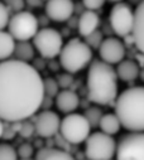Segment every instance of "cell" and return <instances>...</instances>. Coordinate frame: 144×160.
<instances>
[{"label":"cell","instance_id":"obj_36","mask_svg":"<svg viewBox=\"0 0 144 160\" xmlns=\"http://www.w3.org/2000/svg\"><path fill=\"white\" fill-rule=\"evenodd\" d=\"M139 77H140V79H141V81L144 82V68H143V69L139 72Z\"/></svg>","mask_w":144,"mask_h":160},{"label":"cell","instance_id":"obj_31","mask_svg":"<svg viewBox=\"0 0 144 160\" xmlns=\"http://www.w3.org/2000/svg\"><path fill=\"white\" fill-rule=\"evenodd\" d=\"M105 2L106 0H82V4L89 10H97L105 4Z\"/></svg>","mask_w":144,"mask_h":160},{"label":"cell","instance_id":"obj_27","mask_svg":"<svg viewBox=\"0 0 144 160\" xmlns=\"http://www.w3.org/2000/svg\"><path fill=\"white\" fill-rule=\"evenodd\" d=\"M10 19V10L5 5V3L0 2V30H4L8 27Z\"/></svg>","mask_w":144,"mask_h":160},{"label":"cell","instance_id":"obj_16","mask_svg":"<svg viewBox=\"0 0 144 160\" xmlns=\"http://www.w3.org/2000/svg\"><path fill=\"white\" fill-rule=\"evenodd\" d=\"M100 24V18L95 13V10H85L80 14L77 20V30L81 37H86L95 32Z\"/></svg>","mask_w":144,"mask_h":160},{"label":"cell","instance_id":"obj_9","mask_svg":"<svg viewBox=\"0 0 144 160\" xmlns=\"http://www.w3.org/2000/svg\"><path fill=\"white\" fill-rule=\"evenodd\" d=\"M118 160H144V131H130L116 144Z\"/></svg>","mask_w":144,"mask_h":160},{"label":"cell","instance_id":"obj_32","mask_svg":"<svg viewBox=\"0 0 144 160\" xmlns=\"http://www.w3.org/2000/svg\"><path fill=\"white\" fill-rule=\"evenodd\" d=\"M9 124H10V125H8V126H5V124H4V131H3V136H2V138L5 139V140L13 139V138L15 136V134H18V131H17L14 124L10 122V121H9Z\"/></svg>","mask_w":144,"mask_h":160},{"label":"cell","instance_id":"obj_11","mask_svg":"<svg viewBox=\"0 0 144 160\" xmlns=\"http://www.w3.org/2000/svg\"><path fill=\"white\" fill-rule=\"evenodd\" d=\"M59 126H61V118L58 113L51 110H44L35 116L34 120L35 134L41 138L51 139L56 136V134L59 132Z\"/></svg>","mask_w":144,"mask_h":160},{"label":"cell","instance_id":"obj_29","mask_svg":"<svg viewBox=\"0 0 144 160\" xmlns=\"http://www.w3.org/2000/svg\"><path fill=\"white\" fill-rule=\"evenodd\" d=\"M56 79H57V82H58L59 87L63 88V90H64V88H68V87L72 85V82H74V77H72V74H71L69 72L58 74Z\"/></svg>","mask_w":144,"mask_h":160},{"label":"cell","instance_id":"obj_1","mask_svg":"<svg viewBox=\"0 0 144 160\" xmlns=\"http://www.w3.org/2000/svg\"><path fill=\"white\" fill-rule=\"evenodd\" d=\"M44 98L43 79L28 62H0V118L22 121L37 113Z\"/></svg>","mask_w":144,"mask_h":160},{"label":"cell","instance_id":"obj_13","mask_svg":"<svg viewBox=\"0 0 144 160\" xmlns=\"http://www.w3.org/2000/svg\"><path fill=\"white\" fill-rule=\"evenodd\" d=\"M75 13V3L72 0H47L46 15L53 22H67Z\"/></svg>","mask_w":144,"mask_h":160},{"label":"cell","instance_id":"obj_5","mask_svg":"<svg viewBox=\"0 0 144 160\" xmlns=\"http://www.w3.org/2000/svg\"><path fill=\"white\" fill-rule=\"evenodd\" d=\"M116 154V141L113 135L96 131L86 139L85 156L89 160H111Z\"/></svg>","mask_w":144,"mask_h":160},{"label":"cell","instance_id":"obj_30","mask_svg":"<svg viewBox=\"0 0 144 160\" xmlns=\"http://www.w3.org/2000/svg\"><path fill=\"white\" fill-rule=\"evenodd\" d=\"M4 3L9 8V10L14 13L23 10L25 7V0H4Z\"/></svg>","mask_w":144,"mask_h":160},{"label":"cell","instance_id":"obj_15","mask_svg":"<svg viewBox=\"0 0 144 160\" xmlns=\"http://www.w3.org/2000/svg\"><path fill=\"white\" fill-rule=\"evenodd\" d=\"M80 105V98L76 92L64 88L56 96V106L63 113L74 112Z\"/></svg>","mask_w":144,"mask_h":160},{"label":"cell","instance_id":"obj_10","mask_svg":"<svg viewBox=\"0 0 144 160\" xmlns=\"http://www.w3.org/2000/svg\"><path fill=\"white\" fill-rule=\"evenodd\" d=\"M109 24L111 30L119 37H126L133 33L134 27V12L126 3L118 2L110 10Z\"/></svg>","mask_w":144,"mask_h":160},{"label":"cell","instance_id":"obj_25","mask_svg":"<svg viewBox=\"0 0 144 160\" xmlns=\"http://www.w3.org/2000/svg\"><path fill=\"white\" fill-rule=\"evenodd\" d=\"M18 152L9 144H0V160H17Z\"/></svg>","mask_w":144,"mask_h":160},{"label":"cell","instance_id":"obj_17","mask_svg":"<svg viewBox=\"0 0 144 160\" xmlns=\"http://www.w3.org/2000/svg\"><path fill=\"white\" fill-rule=\"evenodd\" d=\"M139 66L136 64V62L131 61V59H123L121 62L118 63V68H116V74L118 78H120L124 82H131L134 79H136L139 77Z\"/></svg>","mask_w":144,"mask_h":160},{"label":"cell","instance_id":"obj_33","mask_svg":"<svg viewBox=\"0 0 144 160\" xmlns=\"http://www.w3.org/2000/svg\"><path fill=\"white\" fill-rule=\"evenodd\" d=\"M25 3L32 8H39L43 5V0H25Z\"/></svg>","mask_w":144,"mask_h":160},{"label":"cell","instance_id":"obj_8","mask_svg":"<svg viewBox=\"0 0 144 160\" xmlns=\"http://www.w3.org/2000/svg\"><path fill=\"white\" fill-rule=\"evenodd\" d=\"M33 46L43 58H54L59 56L63 47V38L61 33L53 28L38 29L33 37Z\"/></svg>","mask_w":144,"mask_h":160},{"label":"cell","instance_id":"obj_6","mask_svg":"<svg viewBox=\"0 0 144 160\" xmlns=\"http://www.w3.org/2000/svg\"><path fill=\"white\" fill-rule=\"evenodd\" d=\"M59 134L72 145H79L91 134V126L86 117L80 113H67L61 120Z\"/></svg>","mask_w":144,"mask_h":160},{"label":"cell","instance_id":"obj_14","mask_svg":"<svg viewBox=\"0 0 144 160\" xmlns=\"http://www.w3.org/2000/svg\"><path fill=\"white\" fill-rule=\"evenodd\" d=\"M131 34L138 51L144 54V2L138 4L134 10V27Z\"/></svg>","mask_w":144,"mask_h":160},{"label":"cell","instance_id":"obj_26","mask_svg":"<svg viewBox=\"0 0 144 160\" xmlns=\"http://www.w3.org/2000/svg\"><path fill=\"white\" fill-rule=\"evenodd\" d=\"M34 132H35L34 122L32 124V122L27 121V118H25V120H22V121H20V126H19V131H18V134H19L22 138L28 139V138H30Z\"/></svg>","mask_w":144,"mask_h":160},{"label":"cell","instance_id":"obj_2","mask_svg":"<svg viewBox=\"0 0 144 160\" xmlns=\"http://www.w3.org/2000/svg\"><path fill=\"white\" fill-rule=\"evenodd\" d=\"M118 97V74L109 64L101 61L90 63L87 72V98L97 105H115Z\"/></svg>","mask_w":144,"mask_h":160},{"label":"cell","instance_id":"obj_20","mask_svg":"<svg viewBox=\"0 0 144 160\" xmlns=\"http://www.w3.org/2000/svg\"><path fill=\"white\" fill-rule=\"evenodd\" d=\"M99 128L105 134L115 135L120 131L121 122H120L119 117L116 116V113H105V115H102V117L100 120Z\"/></svg>","mask_w":144,"mask_h":160},{"label":"cell","instance_id":"obj_19","mask_svg":"<svg viewBox=\"0 0 144 160\" xmlns=\"http://www.w3.org/2000/svg\"><path fill=\"white\" fill-rule=\"evenodd\" d=\"M15 39L9 32L0 30V62L9 59L14 54Z\"/></svg>","mask_w":144,"mask_h":160},{"label":"cell","instance_id":"obj_18","mask_svg":"<svg viewBox=\"0 0 144 160\" xmlns=\"http://www.w3.org/2000/svg\"><path fill=\"white\" fill-rule=\"evenodd\" d=\"M34 159L37 160H71L72 155L69 151H66L63 149H57L52 146L42 148L34 155Z\"/></svg>","mask_w":144,"mask_h":160},{"label":"cell","instance_id":"obj_7","mask_svg":"<svg viewBox=\"0 0 144 160\" xmlns=\"http://www.w3.org/2000/svg\"><path fill=\"white\" fill-rule=\"evenodd\" d=\"M39 22L34 14L27 10H20L10 17L8 23V32L15 41H29L38 32Z\"/></svg>","mask_w":144,"mask_h":160},{"label":"cell","instance_id":"obj_35","mask_svg":"<svg viewBox=\"0 0 144 160\" xmlns=\"http://www.w3.org/2000/svg\"><path fill=\"white\" fill-rule=\"evenodd\" d=\"M129 2H130L131 4H135V5H138V4H140L141 2H144V0H129Z\"/></svg>","mask_w":144,"mask_h":160},{"label":"cell","instance_id":"obj_23","mask_svg":"<svg viewBox=\"0 0 144 160\" xmlns=\"http://www.w3.org/2000/svg\"><path fill=\"white\" fill-rule=\"evenodd\" d=\"M43 90H44V96L48 97H56L59 92V85L56 78H46L43 79Z\"/></svg>","mask_w":144,"mask_h":160},{"label":"cell","instance_id":"obj_12","mask_svg":"<svg viewBox=\"0 0 144 160\" xmlns=\"http://www.w3.org/2000/svg\"><path fill=\"white\" fill-rule=\"evenodd\" d=\"M97 51H99L100 58L109 64H118L125 57L124 43L120 41V39L113 38V37L104 39Z\"/></svg>","mask_w":144,"mask_h":160},{"label":"cell","instance_id":"obj_28","mask_svg":"<svg viewBox=\"0 0 144 160\" xmlns=\"http://www.w3.org/2000/svg\"><path fill=\"white\" fill-rule=\"evenodd\" d=\"M18 158L19 159H23V160H28V159H32L33 158V154H34V149L30 144H22L18 150Z\"/></svg>","mask_w":144,"mask_h":160},{"label":"cell","instance_id":"obj_4","mask_svg":"<svg viewBox=\"0 0 144 160\" xmlns=\"http://www.w3.org/2000/svg\"><path fill=\"white\" fill-rule=\"evenodd\" d=\"M92 59V49L80 38H72L63 44L59 53V66L69 73L86 68Z\"/></svg>","mask_w":144,"mask_h":160},{"label":"cell","instance_id":"obj_21","mask_svg":"<svg viewBox=\"0 0 144 160\" xmlns=\"http://www.w3.org/2000/svg\"><path fill=\"white\" fill-rule=\"evenodd\" d=\"M13 56L19 61L30 62L34 58V46L29 43V41H18V43H15Z\"/></svg>","mask_w":144,"mask_h":160},{"label":"cell","instance_id":"obj_24","mask_svg":"<svg viewBox=\"0 0 144 160\" xmlns=\"http://www.w3.org/2000/svg\"><path fill=\"white\" fill-rule=\"evenodd\" d=\"M104 41V38H102V32L101 30H95L92 32L91 34L86 35L85 37V43L91 48V49H99V47L101 46Z\"/></svg>","mask_w":144,"mask_h":160},{"label":"cell","instance_id":"obj_37","mask_svg":"<svg viewBox=\"0 0 144 160\" xmlns=\"http://www.w3.org/2000/svg\"><path fill=\"white\" fill-rule=\"evenodd\" d=\"M110 2H113V3H118V2H123V0H110Z\"/></svg>","mask_w":144,"mask_h":160},{"label":"cell","instance_id":"obj_3","mask_svg":"<svg viewBox=\"0 0 144 160\" xmlns=\"http://www.w3.org/2000/svg\"><path fill=\"white\" fill-rule=\"evenodd\" d=\"M115 113L128 131H144V87L123 91L115 100Z\"/></svg>","mask_w":144,"mask_h":160},{"label":"cell","instance_id":"obj_22","mask_svg":"<svg viewBox=\"0 0 144 160\" xmlns=\"http://www.w3.org/2000/svg\"><path fill=\"white\" fill-rule=\"evenodd\" d=\"M86 120L89 121L90 126L94 129V128H99V124H100V120L102 117V111L100 107H96V106H92V107H89L86 111H85V115Z\"/></svg>","mask_w":144,"mask_h":160},{"label":"cell","instance_id":"obj_34","mask_svg":"<svg viewBox=\"0 0 144 160\" xmlns=\"http://www.w3.org/2000/svg\"><path fill=\"white\" fill-rule=\"evenodd\" d=\"M3 131H4V120L0 118V138L3 136Z\"/></svg>","mask_w":144,"mask_h":160},{"label":"cell","instance_id":"obj_38","mask_svg":"<svg viewBox=\"0 0 144 160\" xmlns=\"http://www.w3.org/2000/svg\"><path fill=\"white\" fill-rule=\"evenodd\" d=\"M43 2H44V0H43ZM46 2H47V0H46Z\"/></svg>","mask_w":144,"mask_h":160}]
</instances>
